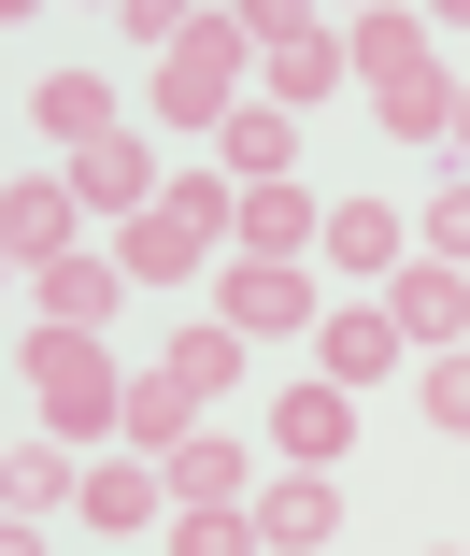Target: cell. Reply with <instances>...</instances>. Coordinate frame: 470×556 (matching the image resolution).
I'll use <instances>...</instances> for the list:
<instances>
[{
  "instance_id": "obj_1",
  "label": "cell",
  "mask_w": 470,
  "mask_h": 556,
  "mask_svg": "<svg viewBox=\"0 0 470 556\" xmlns=\"http://www.w3.org/2000/svg\"><path fill=\"white\" fill-rule=\"evenodd\" d=\"M214 243H243V186H228V172H172L129 229H114V271H129V286H186Z\"/></svg>"
},
{
  "instance_id": "obj_2",
  "label": "cell",
  "mask_w": 470,
  "mask_h": 556,
  "mask_svg": "<svg viewBox=\"0 0 470 556\" xmlns=\"http://www.w3.org/2000/svg\"><path fill=\"white\" fill-rule=\"evenodd\" d=\"M243 72H257V15H186V29L157 43L143 115H157V129H214V143H228V115H243Z\"/></svg>"
},
{
  "instance_id": "obj_3",
  "label": "cell",
  "mask_w": 470,
  "mask_h": 556,
  "mask_svg": "<svg viewBox=\"0 0 470 556\" xmlns=\"http://www.w3.org/2000/svg\"><path fill=\"white\" fill-rule=\"evenodd\" d=\"M342 43H357L371 129H399V143H442V129H456V86H442V58H428V15H357Z\"/></svg>"
},
{
  "instance_id": "obj_4",
  "label": "cell",
  "mask_w": 470,
  "mask_h": 556,
  "mask_svg": "<svg viewBox=\"0 0 470 556\" xmlns=\"http://www.w3.org/2000/svg\"><path fill=\"white\" fill-rule=\"evenodd\" d=\"M29 400L58 442H100L114 414H129V371L100 357V328H29Z\"/></svg>"
},
{
  "instance_id": "obj_5",
  "label": "cell",
  "mask_w": 470,
  "mask_h": 556,
  "mask_svg": "<svg viewBox=\"0 0 470 556\" xmlns=\"http://www.w3.org/2000/svg\"><path fill=\"white\" fill-rule=\"evenodd\" d=\"M257 72H271V115H300V100H328L342 72H357V43H342L328 15H300V0H257Z\"/></svg>"
},
{
  "instance_id": "obj_6",
  "label": "cell",
  "mask_w": 470,
  "mask_h": 556,
  "mask_svg": "<svg viewBox=\"0 0 470 556\" xmlns=\"http://www.w3.org/2000/svg\"><path fill=\"white\" fill-rule=\"evenodd\" d=\"M214 314L243 328V343H285V328H328V314H314V271H300V257H228V271H214Z\"/></svg>"
},
{
  "instance_id": "obj_7",
  "label": "cell",
  "mask_w": 470,
  "mask_h": 556,
  "mask_svg": "<svg viewBox=\"0 0 470 556\" xmlns=\"http://www.w3.org/2000/svg\"><path fill=\"white\" fill-rule=\"evenodd\" d=\"M314 257L371 300V286H399V271H414V214H399V200H328V243H314Z\"/></svg>"
},
{
  "instance_id": "obj_8",
  "label": "cell",
  "mask_w": 470,
  "mask_h": 556,
  "mask_svg": "<svg viewBox=\"0 0 470 556\" xmlns=\"http://www.w3.org/2000/svg\"><path fill=\"white\" fill-rule=\"evenodd\" d=\"M72 229H86L72 172H15V186H0V257H15V271H58V257H86Z\"/></svg>"
},
{
  "instance_id": "obj_9",
  "label": "cell",
  "mask_w": 470,
  "mask_h": 556,
  "mask_svg": "<svg viewBox=\"0 0 470 556\" xmlns=\"http://www.w3.org/2000/svg\"><path fill=\"white\" fill-rule=\"evenodd\" d=\"M271 457H285V471H342V457H357V386H328V371L285 386V400H271Z\"/></svg>"
},
{
  "instance_id": "obj_10",
  "label": "cell",
  "mask_w": 470,
  "mask_h": 556,
  "mask_svg": "<svg viewBox=\"0 0 470 556\" xmlns=\"http://www.w3.org/2000/svg\"><path fill=\"white\" fill-rule=\"evenodd\" d=\"M314 371H328V386H385V371H399V314H385V286L342 300V314L314 328Z\"/></svg>"
},
{
  "instance_id": "obj_11",
  "label": "cell",
  "mask_w": 470,
  "mask_h": 556,
  "mask_svg": "<svg viewBox=\"0 0 470 556\" xmlns=\"http://www.w3.org/2000/svg\"><path fill=\"white\" fill-rule=\"evenodd\" d=\"M385 314H399V343H428V357H456V343H470V271H442V257H414V271L385 286Z\"/></svg>"
},
{
  "instance_id": "obj_12",
  "label": "cell",
  "mask_w": 470,
  "mask_h": 556,
  "mask_svg": "<svg viewBox=\"0 0 470 556\" xmlns=\"http://www.w3.org/2000/svg\"><path fill=\"white\" fill-rule=\"evenodd\" d=\"M72 514H86V528H114V542H129V528H157V514H172V471H157V457H100Z\"/></svg>"
},
{
  "instance_id": "obj_13",
  "label": "cell",
  "mask_w": 470,
  "mask_h": 556,
  "mask_svg": "<svg viewBox=\"0 0 470 556\" xmlns=\"http://www.w3.org/2000/svg\"><path fill=\"white\" fill-rule=\"evenodd\" d=\"M72 200H86V214H114V229H129V214L157 200V172H143V129H114V143H86V157H72Z\"/></svg>"
},
{
  "instance_id": "obj_14",
  "label": "cell",
  "mask_w": 470,
  "mask_h": 556,
  "mask_svg": "<svg viewBox=\"0 0 470 556\" xmlns=\"http://www.w3.org/2000/svg\"><path fill=\"white\" fill-rule=\"evenodd\" d=\"M29 300H43V328H114L129 271H114V257H58V271H29Z\"/></svg>"
},
{
  "instance_id": "obj_15",
  "label": "cell",
  "mask_w": 470,
  "mask_h": 556,
  "mask_svg": "<svg viewBox=\"0 0 470 556\" xmlns=\"http://www.w3.org/2000/svg\"><path fill=\"white\" fill-rule=\"evenodd\" d=\"M342 528V500H328V471H285V485H257V542L271 556H314Z\"/></svg>"
},
{
  "instance_id": "obj_16",
  "label": "cell",
  "mask_w": 470,
  "mask_h": 556,
  "mask_svg": "<svg viewBox=\"0 0 470 556\" xmlns=\"http://www.w3.org/2000/svg\"><path fill=\"white\" fill-rule=\"evenodd\" d=\"M157 371H172L186 400H228V386H243V371H257V343H243V328H228V314H214V328H172V357H157Z\"/></svg>"
},
{
  "instance_id": "obj_17",
  "label": "cell",
  "mask_w": 470,
  "mask_h": 556,
  "mask_svg": "<svg viewBox=\"0 0 470 556\" xmlns=\"http://www.w3.org/2000/svg\"><path fill=\"white\" fill-rule=\"evenodd\" d=\"M328 243V200H300V186H243V257H314Z\"/></svg>"
},
{
  "instance_id": "obj_18",
  "label": "cell",
  "mask_w": 470,
  "mask_h": 556,
  "mask_svg": "<svg viewBox=\"0 0 470 556\" xmlns=\"http://www.w3.org/2000/svg\"><path fill=\"white\" fill-rule=\"evenodd\" d=\"M285 157H300V115L243 100V115H228V186H285Z\"/></svg>"
},
{
  "instance_id": "obj_19",
  "label": "cell",
  "mask_w": 470,
  "mask_h": 556,
  "mask_svg": "<svg viewBox=\"0 0 470 556\" xmlns=\"http://www.w3.org/2000/svg\"><path fill=\"white\" fill-rule=\"evenodd\" d=\"M29 115L86 157V143H114V86H100V72H43V100H29Z\"/></svg>"
},
{
  "instance_id": "obj_20",
  "label": "cell",
  "mask_w": 470,
  "mask_h": 556,
  "mask_svg": "<svg viewBox=\"0 0 470 556\" xmlns=\"http://www.w3.org/2000/svg\"><path fill=\"white\" fill-rule=\"evenodd\" d=\"M114 428H129L143 457H186V442H200V400H186L172 371H143V386H129V414H114Z\"/></svg>"
},
{
  "instance_id": "obj_21",
  "label": "cell",
  "mask_w": 470,
  "mask_h": 556,
  "mask_svg": "<svg viewBox=\"0 0 470 556\" xmlns=\"http://www.w3.org/2000/svg\"><path fill=\"white\" fill-rule=\"evenodd\" d=\"M172 471V514H200V500H243L257 485V457H243V442H186V457H157Z\"/></svg>"
},
{
  "instance_id": "obj_22",
  "label": "cell",
  "mask_w": 470,
  "mask_h": 556,
  "mask_svg": "<svg viewBox=\"0 0 470 556\" xmlns=\"http://www.w3.org/2000/svg\"><path fill=\"white\" fill-rule=\"evenodd\" d=\"M172 556H271V542H257V500H200V514H172Z\"/></svg>"
},
{
  "instance_id": "obj_23",
  "label": "cell",
  "mask_w": 470,
  "mask_h": 556,
  "mask_svg": "<svg viewBox=\"0 0 470 556\" xmlns=\"http://www.w3.org/2000/svg\"><path fill=\"white\" fill-rule=\"evenodd\" d=\"M58 500H86L72 442H15V514H58Z\"/></svg>"
},
{
  "instance_id": "obj_24",
  "label": "cell",
  "mask_w": 470,
  "mask_h": 556,
  "mask_svg": "<svg viewBox=\"0 0 470 556\" xmlns=\"http://www.w3.org/2000/svg\"><path fill=\"white\" fill-rule=\"evenodd\" d=\"M414 257H442V271H470V172H456L442 200H414Z\"/></svg>"
},
{
  "instance_id": "obj_25",
  "label": "cell",
  "mask_w": 470,
  "mask_h": 556,
  "mask_svg": "<svg viewBox=\"0 0 470 556\" xmlns=\"http://www.w3.org/2000/svg\"><path fill=\"white\" fill-rule=\"evenodd\" d=\"M414 400H428V428H456V442H470V343H456V357H428V386H414Z\"/></svg>"
},
{
  "instance_id": "obj_26",
  "label": "cell",
  "mask_w": 470,
  "mask_h": 556,
  "mask_svg": "<svg viewBox=\"0 0 470 556\" xmlns=\"http://www.w3.org/2000/svg\"><path fill=\"white\" fill-rule=\"evenodd\" d=\"M442 143H456V157H470V86H456V129H442Z\"/></svg>"
}]
</instances>
